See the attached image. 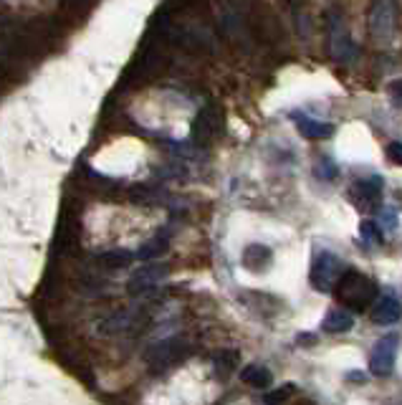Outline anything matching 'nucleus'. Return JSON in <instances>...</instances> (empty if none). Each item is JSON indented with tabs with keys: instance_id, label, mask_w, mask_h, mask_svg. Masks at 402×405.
Masks as SVG:
<instances>
[{
	"instance_id": "nucleus-1",
	"label": "nucleus",
	"mask_w": 402,
	"mask_h": 405,
	"mask_svg": "<svg viewBox=\"0 0 402 405\" xmlns=\"http://www.w3.org/2000/svg\"><path fill=\"white\" fill-rule=\"evenodd\" d=\"M334 296L339 304L364 311L367 306H372L377 301V284L364 276V274L354 271V269H346L339 276V281L334 284Z\"/></svg>"
},
{
	"instance_id": "nucleus-2",
	"label": "nucleus",
	"mask_w": 402,
	"mask_h": 405,
	"mask_svg": "<svg viewBox=\"0 0 402 405\" xmlns=\"http://www.w3.org/2000/svg\"><path fill=\"white\" fill-rule=\"evenodd\" d=\"M344 271L346 266L339 256H334L331 251H319L311 261L309 279H311V286L316 291H334V284L339 281V276Z\"/></svg>"
},
{
	"instance_id": "nucleus-3",
	"label": "nucleus",
	"mask_w": 402,
	"mask_h": 405,
	"mask_svg": "<svg viewBox=\"0 0 402 405\" xmlns=\"http://www.w3.org/2000/svg\"><path fill=\"white\" fill-rule=\"evenodd\" d=\"M190 355V344L185 342L182 337H170V339H163V342H155L150 350L145 352V360L150 367H172L177 362H182L185 357Z\"/></svg>"
},
{
	"instance_id": "nucleus-4",
	"label": "nucleus",
	"mask_w": 402,
	"mask_h": 405,
	"mask_svg": "<svg viewBox=\"0 0 402 405\" xmlns=\"http://www.w3.org/2000/svg\"><path fill=\"white\" fill-rule=\"evenodd\" d=\"M397 352H400V334L397 332H390L377 339V344L372 347V355H369V372L374 378H387L395 370Z\"/></svg>"
},
{
	"instance_id": "nucleus-5",
	"label": "nucleus",
	"mask_w": 402,
	"mask_h": 405,
	"mask_svg": "<svg viewBox=\"0 0 402 405\" xmlns=\"http://www.w3.org/2000/svg\"><path fill=\"white\" fill-rule=\"evenodd\" d=\"M225 129L223 111L218 106H205L197 111L195 122H192V139L200 144H210L212 139H218Z\"/></svg>"
},
{
	"instance_id": "nucleus-6",
	"label": "nucleus",
	"mask_w": 402,
	"mask_h": 405,
	"mask_svg": "<svg viewBox=\"0 0 402 405\" xmlns=\"http://www.w3.org/2000/svg\"><path fill=\"white\" fill-rule=\"evenodd\" d=\"M165 276H168V266H163V264H150V266H142L140 271L129 279L127 291L132 296L152 294V291L160 286V281H163Z\"/></svg>"
},
{
	"instance_id": "nucleus-7",
	"label": "nucleus",
	"mask_w": 402,
	"mask_h": 405,
	"mask_svg": "<svg viewBox=\"0 0 402 405\" xmlns=\"http://www.w3.org/2000/svg\"><path fill=\"white\" fill-rule=\"evenodd\" d=\"M369 31H372L374 39H390L392 31H395V6L392 0H377L369 11Z\"/></svg>"
},
{
	"instance_id": "nucleus-8",
	"label": "nucleus",
	"mask_w": 402,
	"mask_h": 405,
	"mask_svg": "<svg viewBox=\"0 0 402 405\" xmlns=\"http://www.w3.org/2000/svg\"><path fill=\"white\" fill-rule=\"evenodd\" d=\"M78 236H81L78 218L66 208V211L61 213V221H58V231H56V249H58V254H63V256L76 254Z\"/></svg>"
},
{
	"instance_id": "nucleus-9",
	"label": "nucleus",
	"mask_w": 402,
	"mask_h": 405,
	"mask_svg": "<svg viewBox=\"0 0 402 405\" xmlns=\"http://www.w3.org/2000/svg\"><path fill=\"white\" fill-rule=\"evenodd\" d=\"M329 31H331V54L336 56V59H341V61H346V59H352L354 56V46L352 41H349V36H346L344 26H341V18L336 16V13H331L329 16Z\"/></svg>"
},
{
	"instance_id": "nucleus-10",
	"label": "nucleus",
	"mask_w": 402,
	"mask_h": 405,
	"mask_svg": "<svg viewBox=\"0 0 402 405\" xmlns=\"http://www.w3.org/2000/svg\"><path fill=\"white\" fill-rule=\"evenodd\" d=\"M294 122H297L299 134L306 139H326L336 132V127L331 122H321V119L314 117H299V114H294Z\"/></svg>"
},
{
	"instance_id": "nucleus-11",
	"label": "nucleus",
	"mask_w": 402,
	"mask_h": 405,
	"mask_svg": "<svg viewBox=\"0 0 402 405\" xmlns=\"http://www.w3.org/2000/svg\"><path fill=\"white\" fill-rule=\"evenodd\" d=\"M134 319H137V316H134L132 311L119 309V311H112L109 316H104L96 329H99V334L112 337V334H122V332H127V329H132L134 327Z\"/></svg>"
},
{
	"instance_id": "nucleus-12",
	"label": "nucleus",
	"mask_w": 402,
	"mask_h": 405,
	"mask_svg": "<svg viewBox=\"0 0 402 405\" xmlns=\"http://www.w3.org/2000/svg\"><path fill=\"white\" fill-rule=\"evenodd\" d=\"M402 316V304L395 296H382V299L374 301L372 306V322L377 324H395Z\"/></svg>"
},
{
	"instance_id": "nucleus-13",
	"label": "nucleus",
	"mask_w": 402,
	"mask_h": 405,
	"mask_svg": "<svg viewBox=\"0 0 402 405\" xmlns=\"http://www.w3.org/2000/svg\"><path fill=\"white\" fill-rule=\"evenodd\" d=\"M240 380L248 385V388H256V390H268L271 383H274V372L268 370L266 365H258V362H251L240 370Z\"/></svg>"
},
{
	"instance_id": "nucleus-14",
	"label": "nucleus",
	"mask_w": 402,
	"mask_h": 405,
	"mask_svg": "<svg viewBox=\"0 0 402 405\" xmlns=\"http://www.w3.org/2000/svg\"><path fill=\"white\" fill-rule=\"evenodd\" d=\"M354 327V314H349L346 309H331L326 311V316L321 319V329L326 334H341L349 332Z\"/></svg>"
},
{
	"instance_id": "nucleus-15",
	"label": "nucleus",
	"mask_w": 402,
	"mask_h": 405,
	"mask_svg": "<svg viewBox=\"0 0 402 405\" xmlns=\"http://www.w3.org/2000/svg\"><path fill=\"white\" fill-rule=\"evenodd\" d=\"M268 264H271V249L261 244H251L243 249V266L248 271H263L268 269Z\"/></svg>"
},
{
	"instance_id": "nucleus-16",
	"label": "nucleus",
	"mask_w": 402,
	"mask_h": 405,
	"mask_svg": "<svg viewBox=\"0 0 402 405\" xmlns=\"http://www.w3.org/2000/svg\"><path fill=\"white\" fill-rule=\"evenodd\" d=\"M96 261L104 269H127L134 261V254L124 249H114V251H104V254L96 256Z\"/></svg>"
},
{
	"instance_id": "nucleus-17",
	"label": "nucleus",
	"mask_w": 402,
	"mask_h": 405,
	"mask_svg": "<svg viewBox=\"0 0 402 405\" xmlns=\"http://www.w3.org/2000/svg\"><path fill=\"white\" fill-rule=\"evenodd\" d=\"M357 190H359V195H362V198L367 200V203H380L385 185H382V178H380V175H372V178L357 180Z\"/></svg>"
},
{
	"instance_id": "nucleus-18",
	"label": "nucleus",
	"mask_w": 402,
	"mask_h": 405,
	"mask_svg": "<svg viewBox=\"0 0 402 405\" xmlns=\"http://www.w3.org/2000/svg\"><path fill=\"white\" fill-rule=\"evenodd\" d=\"M165 251H168V239H165V236H157V239L147 241V244L137 251V259H142V261H150V259L163 256Z\"/></svg>"
},
{
	"instance_id": "nucleus-19",
	"label": "nucleus",
	"mask_w": 402,
	"mask_h": 405,
	"mask_svg": "<svg viewBox=\"0 0 402 405\" xmlns=\"http://www.w3.org/2000/svg\"><path fill=\"white\" fill-rule=\"evenodd\" d=\"M233 367H238V352L228 350V352L215 355V370H218V375H225V378H228L230 372H233Z\"/></svg>"
},
{
	"instance_id": "nucleus-20",
	"label": "nucleus",
	"mask_w": 402,
	"mask_h": 405,
	"mask_svg": "<svg viewBox=\"0 0 402 405\" xmlns=\"http://www.w3.org/2000/svg\"><path fill=\"white\" fill-rule=\"evenodd\" d=\"M297 393V385L294 383H286V385H281L279 390H268L266 393V403H281V400H286V398H291V395Z\"/></svg>"
},
{
	"instance_id": "nucleus-21",
	"label": "nucleus",
	"mask_w": 402,
	"mask_h": 405,
	"mask_svg": "<svg viewBox=\"0 0 402 405\" xmlns=\"http://www.w3.org/2000/svg\"><path fill=\"white\" fill-rule=\"evenodd\" d=\"M359 234H362V239L367 241V244H380V241H382L380 228H377V223H372V221H362V226H359Z\"/></svg>"
},
{
	"instance_id": "nucleus-22",
	"label": "nucleus",
	"mask_w": 402,
	"mask_h": 405,
	"mask_svg": "<svg viewBox=\"0 0 402 405\" xmlns=\"http://www.w3.org/2000/svg\"><path fill=\"white\" fill-rule=\"evenodd\" d=\"M336 175H339V170H336V165L329 160V157H321L316 165V178L321 180H334Z\"/></svg>"
},
{
	"instance_id": "nucleus-23",
	"label": "nucleus",
	"mask_w": 402,
	"mask_h": 405,
	"mask_svg": "<svg viewBox=\"0 0 402 405\" xmlns=\"http://www.w3.org/2000/svg\"><path fill=\"white\" fill-rule=\"evenodd\" d=\"M385 152H387V160H392L395 165H402V142H390Z\"/></svg>"
},
{
	"instance_id": "nucleus-24",
	"label": "nucleus",
	"mask_w": 402,
	"mask_h": 405,
	"mask_svg": "<svg viewBox=\"0 0 402 405\" xmlns=\"http://www.w3.org/2000/svg\"><path fill=\"white\" fill-rule=\"evenodd\" d=\"M390 94L395 96L397 101H402V79H395V81L390 84Z\"/></svg>"
},
{
	"instance_id": "nucleus-25",
	"label": "nucleus",
	"mask_w": 402,
	"mask_h": 405,
	"mask_svg": "<svg viewBox=\"0 0 402 405\" xmlns=\"http://www.w3.org/2000/svg\"><path fill=\"white\" fill-rule=\"evenodd\" d=\"M382 223H390V228L395 231V228H397V213L392 211V208H390V211H385V213H382Z\"/></svg>"
},
{
	"instance_id": "nucleus-26",
	"label": "nucleus",
	"mask_w": 402,
	"mask_h": 405,
	"mask_svg": "<svg viewBox=\"0 0 402 405\" xmlns=\"http://www.w3.org/2000/svg\"><path fill=\"white\" fill-rule=\"evenodd\" d=\"M297 342L299 344H316V337H314V334H299V337H297Z\"/></svg>"
},
{
	"instance_id": "nucleus-27",
	"label": "nucleus",
	"mask_w": 402,
	"mask_h": 405,
	"mask_svg": "<svg viewBox=\"0 0 402 405\" xmlns=\"http://www.w3.org/2000/svg\"><path fill=\"white\" fill-rule=\"evenodd\" d=\"M349 380H364V375H359V372H352V375H346Z\"/></svg>"
}]
</instances>
